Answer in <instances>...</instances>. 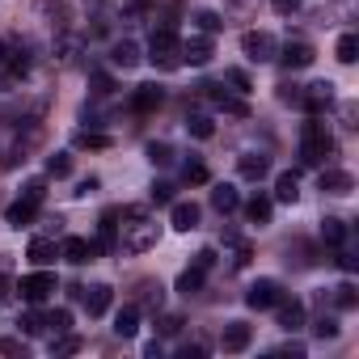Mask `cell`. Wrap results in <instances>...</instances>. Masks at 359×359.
I'll use <instances>...</instances> for the list:
<instances>
[{
  "label": "cell",
  "mask_w": 359,
  "mask_h": 359,
  "mask_svg": "<svg viewBox=\"0 0 359 359\" xmlns=\"http://www.w3.org/2000/svg\"><path fill=\"white\" fill-rule=\"evenodd\" d=\"M118 216H123V237H118V245H123L127 254H144V250L156 245V224L148 220V208H123Z\"/></svg>",
  "instance_id": "1"
},
{
  "label": "cell",
  "mask_w": 359,
  "mask_h": 359,
  "mask_svg": "<svg viewBox=\"0 0 359 359\" xmlns=\"http://www.w3.org/2000/svg\"><path fill=\"white\" fill-rule=\"evenodd\" d=\"M325 156H334V135H330V127L313 114V118L300 127V161H304V165H321Z\"/></svg>",
  "instance_id": "2"
},
{
  "label": "cell",
  "mask_w": 359,
  "mask_h": 359,
  "mask_svg": "<svg viewBox=\"0 0 359 359\" xmlns=\"http://www.w3.org/2000/svg\"><path fill=\"white\" fill-rule=\"evenodd\" d=\"M148 60H152L156 68H165V72L182 68V43H177L173 26H156V30H152V43H148Z\"/></svg>",
  "instance_id": "3"
},
{
  "label": "cell",
  "mask_w": 359,
  "mask_h": 359,
  "mask_svg": "<svg viewBox=\"0 0 359 359\" xmlns=\"http://www.w3.org/2000/svg\"><path fill=\"white\" fill-rule=\"evenodd\" d=\"M13 292H22V300H26V304H43L47 296H55V292H60V283H55V275H51V271H34V275H22V279L13 283Z\"/></svg>",
  "instance_id": "4"
},
{
  "label": "cell",
  "mask_w": 359,
  "mask_h": 359,
  "mask_svg": "<svg viewBox=\"0 0 359 359\" xmlns=\"http://www.w3.org/2000/svg\"><path fill=\"white\" fill-rule=\"evenodd\" d=\"M241 51H245V60H254V64H271V60H275V39H271L266 30H245V34H241Z\"/></svg>",
  "instance_id": "5"
},
{
  "label": "cell",
  "mask_w": 359,
  "mask_h": 359,
  "mask_svg": "<svg viewBox=\"0 0 359 359\" xmlns=\"http://www.w3.org/2000/svg\"><path fill=\"white\" fill-rule=\"evenodd\" d=\"M330 102H334V85H330V81L304 85V89H300V97H296V106H304L309 114H321V110H330Z\"/></svg>",
  "instance_id": "6"
},
{
  "label": "cell",
  "mask_w": 359,
  "mask_h": 359,
  "mask_svg": "<svg viewBox=\"0 0 359 359\" xmlns=\"http://www.w3.org/2000/svg\"><path fill=\"white\" fill-rule=\"evenodd\" d=\"M212 55H216V47H212V34H191V39L182 43V64H191V68H203V64H212Z\"/></svg>",
  "instance_id": "7"
},
{
  "label": "cell",
  "mask_w": 359,
  "mask_h": 359,
  "mask_svg": "<svg viewBox=\"0 0 359 359\" xmlns=\"http://www.w3.org/2000/svg\"><path fill=\"white\" fill-rule=\"evenodd\" d=\"M279 300H283V287H279L275 279H258V283L245 292V304H250V309H258V313H262V309H275Z\"/></svg>",
  "instance_id": "8"
},
{
  "label": "cell",
  "mask_w": 359,
  "mask_h": 359,
  "mask_svg": "<svg viewBox=\"0 0 359 359\" xmlns=\"http://www.w3.org/2000/svg\"><path fill=\"white\" fill-rule=\"evenodd\" d=\"M93 254H97V245H93V241H85V237H64V245H60V258H68L72 266L93 262Z\"/></svg>",
  "instance_id": "9"
},
{
  "label": "cell",
  "mask_w": 359,
  "mask_h": 359,
  "mask_svg": "<svg viewBox=\"0 0 359 359\" xmlns=\"http://www.w3.org/2000/svg\"><path fill=\"white\" fill-rule=\"evenodd\" d=\"M199 89H203V97H212V102H216V110H224V114H233V118H245V114H250V106H245L241 97L220 93V85H199Z\"/></svg>",
  "instance_id": "10"
},
{
  "label": "cell",
  "mask_w": 359,
  "mask_h": 359,
  "mask_svg": "<svg viewBox=\"0 0 359 359\" xmlns=\"http://www.w3.org/2000/svg\"><path fill=\"white\" fill-rule=\"evenodd\" d=\"M81 300H85V313H89V317H102V313L110 309L114 292H110L106 283H93V287H81Z\"/></svg>",
  "instance_id": "11"
},
{
  "label": "cell",
  "mask_w": 359,
  "mask_h": 359,
  "mask_svg": "<svg viewBox=\"0 0 359 359\" xmlns=\"http://www.w3.org/2000/svg\"><path fill=\"white\" fill-rule=\"evenodd\" d=\"M250 338H254V330H250L245 321H229V325H224V334H220V346L237 355V351H245V346H250Z\"/></svg>",
  "instance_id": "12"
},
{
  "label": "cell",
  "mask_w": 359,
  "mask_h": 359,
  "mask_svg": "<svg viewBox=\"0 0 359 359\" xmlns=\"http://www.w3.org/2000/svg\"><path fill=\"white\" fill-rule=\"evenodd\" d=\"M169 224H173L177 233L199 229V208H195V203H169Z\"/></svg>",
  "instance_id": "13"
},
{
  "label": "cell",
  "mask_w": 359,
  "mask_h": 359,
  "mask_svg": "<svg viewBox=\"0 0 359 359\" xmlns=\"http://www.w3.org/2000/svg\"><path fill=\"white\" fill-rule=\"evenodd\" d=\"M161 102H165V89L161 85H135V93H131V110H140V114L156 110Z\"/></svg>",
  "instance_id": "14"
},
{
  "label": "cell",
  "mask_w": 359,
  "mask_h": 359,
  "mask_svg": "<svg viewBox=\"0 0 359 359\" xmlns=\"http://www.w3.org/2000/svg\"><path fill=\"white\" fill-rule=\"evenodd\" d=\"M321 191H325V195H351V191H355V177H351L346 169H325V173H321Z\"/></svg>",
  "instance_id": "15"
},
{
  "label": "cell",
  "mask_w": 359,
  "mask_h": 359,
  "mask_svg": "<svg viewBox=\"0 0 359 359\" xmlns=\"http://www.w3.org/2000/svg\"><path fill=\"white\" fill-rule=\"evenodd\" d=\"M279 60H283V68H287V72H296V68H309L317 55H313V47H309V43H287Z\"/></svg>",
  "instance_id": "16"
},
{
  "label": "cell",
  "mask_w": 359,
  "mask_h": 359,
  "mask_svg": "<svg viewBox=\"0 0 359 359\" xmlns=\"http://www.w3.org/2000/svg\"><path fill=\"white\" fill-rule=\"evenodd\" d=\"M34 216H39V203L34 199H18V203H9V212H5V220L13 224V229H26V224H34Z\"/></svg>",
  "instance_id": "17"
},
{
  "label": "cell",
  "mask_w": 359,
  "mask_h": 359,
  "mask_svg": "<svg viewBox=\"0 0 359 359\" xmlns=\"http://www.w3.org/2000/svg\"><path fill=\"white\" fill-rule=\"evenodd\" d=\"M26 258H30L34 266H51V262L60 258V245H55L51 237H34V241H30V250H26Z\"/></svg>",
  "instance_id": "18"
},
{
  "label": "cell",
  "mask_w": 359,
  "mask_h": 359,
  "mask_svg": "<svg viewBox=\"0 0 359 359\" xmlns=\"http://www.w3.org/2000/svg\"><path fill=\"white\" fill-rule=\"evenodd\" d=\"M275 313H279V325H283V330H300V325H304V304H300V300H287V296H283V300L275 304Z\"/></svg>",
  "instance_id": "19"
},
{
  "label": "cell",
  "mask_w": 359,
  "mask_h": 359,
  "mask_svg": "<svg viewBox=\"0 0 359 359\" xmlns=\"http://www.w3.org/2000/svg\"><path fill=\"white\" fill-rule=\"evenodd\" d=\"M275 199H279V203H296V199H300V177H296L292 169L275 177Z\"/></svg>",
  "instance_id": "20"
},
{
  "label": "cell",
  "mask_w": 359,
  "mask_h": 359,
  "mask_svg": "<svg viewBox=\"0 0 359 359\" xmlns=\"http://www.w3.org/2000/svg\"><path fill=\"white\" fill-rule=\"evenodd\" d=\"M140 60H144V55H140V47H135V43H114V47H110V64H114V68H123V72H127V68H135Z\"/></svg>",
  "instance_id": "21"
},
{
  "label": "cell",
  "mask_w": 359,
  "mask_h": 359,
  "mask_svg": "<svg viewBox=\"0 0 359 359\" xmlns=\"http://www.w3.org/2000/svg\"><path fill=\"white\" fill-rule=\"evenodd\" d=\"M212 208H216V212H224V216H229V212H237V208H241V195H237V187L220 182V187L212 191Z\"/></svg>",
  "instance_id": "22"
},
{
  "label": "cell",
  "mask_w": 359,
  "mask_h": 359,
  "mask_svg": "<svg viewBox=\"0 0 359 359\" xmlns=\"http://www.w3.org/2000/svg\"><path fill=\"white\" fill-rule=\"evenodd\" d=\"M271 212H275V199H271V195H254V199L245 203V216H250L254 224H271Z\"/></svg>",
  "instance_id": "23"
},
{
  "label": "cell",
  "mask_w": 359,
  "mask_h": 359,
  "mask_svg": "<svg viewBox=\"0 0 359 359\" xmlns=\"http://www.w3.org/2000/svg\"><path fill=\"white\" fill-rule=\"evenodd\" d=\"M135 330H140V309H135V304L118 309V317H114V334H118V338H135Z\"/></svg>",
  "instance_id": "24"
},
{
  "label": "cell",
  "mask_w": 359,
  "mask_h": 359,
  "mask_svg": "<svg viewBox=\"0 0 359 359\" xmlns=\"http://www.w3.org/2000/svg\"><path fill=\"white\" fill-rule=\"evenodd\" d=\"M237 169H241V177H250V182H262V177H266V169H271V161L250 152V156H241V165H237Z\"/></svg>",
  "instance_id": "25"
},
{
  "label": "cell",
  "mask_w": 359,
  "mask_h": 359,
  "mask_svg": "<svg viewBox=\"0 0 359 359\" xmlns=\"http://www.w3.org/2000/svg\"><path fill=\"white\" fill-rule=\"evenodd\" d=\"M47 330V317L43 313H34V309H26L22 317H18V334H26V338H39Z\"/></svg>",
  "instance_id": "26"
},
{
  "label": "cell",
  "mask_w": 359,
  "mask_h": 359,
  "mask_svg": "<svg viewBox=\"0 0 359 359\" xmlns=\"http://www.w3.org/2000/svg\"><path fill=\"white\" fill-rule=\"evenodd\" d=\"M39 13L43 18H55L51 22L55 30H68V5H64V0H39Z\"/></svg>",
  "instance_id": "27"
},
{
  "label": "cell",
  "mask_w": 359,
  "mask_h": 359,
  "mask_svg": "<svg viewBox=\"0 0 359 359\" xmlns=\"http://www.w3.org/2000/svg\"><path fill=\"white\" fill-rule=\"evenodd\" d=\"M203 275H208V271H199V266H187L182 275H177V292H182V296H195V292H203Z\"/></svg>",
  "instance_id": "28"
},
{
  "label": "cell",
  "mask_w": 359,
  "mask_h": 359,
  "mask_svg": "<svg viewBox=\"0 0 359 359\" xmlns=\"http://www.w3.org/2000/svg\"><path fill=\"white\" fill-rule=\"evenodd\" d=\"M321 241H325V245H342V241H346V224H342L338 216H325V220H321Z\"/></svg>",
  "instance_id": "29"
},
{
  "label": "cell",
  "mask_w": 359,
  "mask_h": 359,
  "mask_svg": "<svg viewBox=\"0 0 359 359\" xmlns=\"http://www.w3.org/2000/svg\"><path fill=\"white\" fill-rule=\"evenodd\" d=\"M76 148L102 152V148H110V135H106V131H76Z\"/></svg>",
  "instance_id": "30"
},
{
  "label": "cell",
  "mask_w": 359,
  "mask_h": 359,
  "mask_svg": "<svg viewBox=\"0 0 359 359\" xmlns=\"http://www.w3.org/2000/svg\"><path fill=\"white\" fill-rule=\"evenodd\" d=\"M334 55H338L342 64H355V60H359V39H355V34H342L338 47H334Z\"/></svg>",
  "instance_id": "31"
},
{
  "label": "cell",
  "mask_w": 359,
  "mask_h": 359,
  "mask_svg": "<svg viewBox=\"0 0 359 359\" xmlns=\"http://www.w3.org/2000/svg\"><path fill=\"white\" fill-rule=\"evenodd\" d=\"M72 173V156L68 152H51L47 156V177H68Z\"/></svg>",
  "instance_id": "32"
},
{
  "label": "cell",
  "mask_w": 359,
  "mask_h": 359,
  "mask_svg": "<svg viewBox=\"0 0 359 359\" xmlns=\"http://www.w3.org/2000/svg\"><path fill=\"white\" fill-rule=\"evenodd\" d=\"M140 300H144V309H152V313H161V300H165V292H161V283H140Z\"/></svg>",
  "instance_id": "33"
},
{
  "label": "cell",
  "mask_w": 359,
  "mask_h": 359,
  "mask_svg": "<svg viewBox=\"0 0 359 359\" xmlns=\"http://www.w3.org/2000/svg\"><path fill=\"white\" fill-rule=\"evenodd\" d=\"M334 304H338V309H355V304H359L355 283H338V287H334Z\"/></svg>",
  "instance_id": "34"
},
{
  "label": "cell",
  "mask_w": 359,
  "mask_h": 359,
  "mask_svg": "<svg viewBox=\"0 0 359 359\" xmlns=\"http://www.w3.org/2000/svg\"><path fill=\"white\" fill-rule=\"evenodd\" d=\"M47 330H51V334H68V330H72V313H68V309L47 313Z\"/></svg>",
  "instance_id": "35"
},
{
  "label": "cell",
  "mask_w": 359,
  "mask_h": 359,
  "mask_svg": "<svg viewBox=\"0 0 359 359\" xmlns=\"http://www.w3.org/2000/svg\"><path fill=\"white\" fill-rule=\"evenodd\" d=\"M187 127H191V135H195V140H212V131H216L208 114H191V123H187Z\"/></svg>",
  "instance_id": "36"
},
{
  "label": "cell",
  "mask_w": 359,
  "mask_h": 359,
  "mask_svg": "<svg viewBox=\"0 0 359 359\" xmlns=\"http://www.w3.org/2000/svg\"><path fill=\"white\" fill-rule=\"evenodd\" d=\"M313 334H317L321 342H325V338H338V317H325V313H321V317L313 321Z\"/></svg>",
  "instance_id": "37"
},
{
  "label": "cell",
  "mask_w": 359,
  "mask_h": 359,
  "mask_svg": "<svg viewBox=\"0 0 359 359\" xmlns=\"http://www.w3.org/2000/svg\"><path fill=\"white\" fill-rule=\"evenodd\" d=\"M182 177H187V182H191V187H203V182H208V165H203V161H187V169H182Z\"/></svg>",
  "instance_id": "38"
},
{
  "label": "cell",
  "mask_w": 359,
  "mask_h": 359,
  "mask_svg": "<svg viewBox=\"0 0 359 359\" xmlns=\"http://www.w3.org/2000/svg\"><path fill=\"white\" fill-rule=\"evenodd\" d=\"M187 321L182 317H177V313H161V321H156V330H161V338H173L177 330H182Z\"/></svg>",
  "instance_id": "39"
},
{
  "label": "cell",
  "mask_w": 359,
  "mask_h": 359,
  "mask_svg": "<svg viewBox=\"0 0 359 359\" xmlns=\"http://www.w3.org/2000/svg\"><path fill=\"white\" fill-rule=\"evenodd\" d=\"M195 22H199V30H203V34H220V30H224V22H220V13H212V9H203V13H199Z\"/></svg>",
  "instance_id": "40"
},
{
  "label": "cell",
  "mask_w": 359,
  "mask_h": 359,
  "mask_svg": "<svg viewBox=\"0 0 359 359\" xmlns=\"http://www.w3.org/2000/svg\"><path fill=\"white\" fill-rule=\"evenodd\" d=\"M224 81H229L237 93H250V76H245V68H229V72H224Z\"/></svg>",
  "instance_id": "41"
},
{
  "label": "cell",
  "mask_w": 359,
  "mask_h": 359,
  "mask_svg": "<svg viewBox=\"0 0 359 359\" xmlns=\"http://www.w3.org/2000/svg\"><path fill=\"white\" fill-rule=\"evenodd\" d=\"M148 161H152V165H169V161H173L169 144H148Z\"/></svg>",
  "instance_id": "42"
},
{
  "label": "cell",
  "mask_w": 359,
  "mask_h": 359,
  "mask_svg": "<svg viewBox=\"0 0 359 359\" xmlns=\"http://www.w3.org/2000/svg\"><path fill=\"white\" fill-rule=\"evenodd\" d=\"M152 203H156V208H169V203H173V187H169V182H156V187H152Z\"/></svg>",
  "instance_id": "43"
},
{
  "label": "cell",
  "mask_w": 359,
  "mask_h": 359,
  "mask_svg": "<svg viewBox=\"0 0 359 359\" xmlns=\"http://www.w3.org/2000/svg\"><path fill=\"white\" fill-rule=\"evenodd\" d=\"M26 199H34V203H43L47 199V182H43V177H34V182H26V191H22Z\"/></svg>",
  "instance_id": "44"
},
{
  "label": "cell",
  "mask_w": 359,
  "mask_h": 359,
  "mask_svg": "<svg viewBox=\"0 0 359 359\" xmlns=\"http://www.w3.org/2000/svg\"><path fill=\"white\" fill-rule=\"evenodd\" d=\"M5 64H9V72H13V76H26V72H30V55H26V51H18V55H13V60H5Z\"/></svg>",
  "instance_id": "45"
},
{
  "label": "cell",
  "mask_w": 359,
  "mask_h": 359,
  "mask_svg": "<svg viewBox=\"0 0 359 359\" xmlns=\"http://www.w3.org/2000/svg\"><path fill=\"white\" fill-rule=\"evenodd\" d=\"M51 351L55 355H76L81 351V338H60V342H51Z\"/></svg>",
  "instance_id": "46"
},
{
  "label": "cell",
  "mask_w": 359,
  "mask_h": 359,
  "mask_svg": "<svg viewBox=\"0 0 359 359\" xmlns=\"http://www.w3.org/2000/svg\"><path fill=\"white\" fill-rule=\"evenodd\" d=\"M13 296V279H9V262H0V300Z\"/></svg>",
  "instance_id": "47"
},
{
  "label": "cell",
  "mask_w": 359,
  "mask_h": 359,
  "mask_svg": "<svg viewBox=\"0 0 359 359\" xmlns=\"http://www.w3.org/2000/svg\"><path fill=\"white\" fill-rule=\"evenodd\" d=\"M195 266H199V271H212V266H216V250H199V254H195Z\"/></svg>",
  "instance_id": "48"
},
{
  "label": "cell",
  "mask_w": 359,
  "mask_h": 359,
  "mask_svg": "<svg viewBox=\"0 0 359 359\" xmlns=\"http://www.w3.org/2000/svg\"><path fill=\"white\" fill-rule=\"evenodd\" d=\"M0 351H5V355H22L26 346H22V338H5V342H0Z\"/></svg>",
  "instance_id": "49"
},
{
  "label": "cell",
  "mask_w": 359,
  "mask_h": 359,
  "mask_svg": "<svg viewBox=\"0 0 359 359\" xmlns=\"http://www.w3.org/2000/svg\"><path fill=\"white\" fill-rule=\"evenodd\" d=\"M279 355H292V359H300V355H304V342H283V346H279Z\"/></svg>",
  "instance_id": "50"
},
{
  "label": "cell",
  "mask_w": 359,
  "mask_h": 359,
  "mask_svg": "<svg viewBox=\"0 0 359 359\" xmlns=\"http://www.w3.org/2000/svg\"><path fill=\"white\" fill-rule=\"evenodd\" d=\"M271 5H275L279 13H296V9H300V0H271Z\"/></svg>",
  "instance_id": "51"
},
{
  "label": "cell",
  "mask_w": 359,
  "mask_h": 359,
  "mask_svg": "<svg viewBox=\"0 0 359 359\" xmlns=\"http://www.w3.org/2000/svg\"><path fill=\"white\" fill-rule=\"evenodd\" d=\"M279 97H283V102H296V97H300V85H279Z\"/></svg>",
  "instance_id": "52"
},
{
  "label": "cell",
  "mask_w": 359,
  "mask_h": 359,
  "mask_svg": "<svg viewBox=\"0 0 359 359\" xmlns=\"http://www.w3.org/2000/svg\"><path fill=\"white\" fill-rule=\"evenodd\" d=\"M93 191H97V177H85V182L76 187V195H81V199H85V195H93Z\"/></svg>",
  "instance_id": "53"
},
{
  "label": "cell",
  "mask_w": 359,
  "mask_h": 359,
  "mask_svg": "<svg viewBox=\"0 0 359 359\" xmlns=\"http://www.w3.org/2000/svg\"><path fill=\"white\" fill-rule=\"evenodd\" d=\"M93 85H97V93H110L114 85H110V76H93Z\"/></svg>",
  "instance_id": "54"
},
{
  "label": "cell",
  "mask_w": 359,
  "mask_h": 359,
  "mask_svg": "<svg viewBox=\"0 0 359 359\" xmlns=\"http://www.w3.org/2000/svg\"><path fill=\"white\" fill-rule=\"evenodd\" d=\"M5 60H9V47H5V43H0V68H5Z\"/></svg>",
  "instance_id": "55"
}]
</instances>
